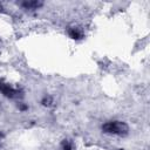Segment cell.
Returning <instances> with one entry per match:
<instances>
[{
  "label": "cell",
  "mask_w": 150,
  "mask_h": 150,
  "mask_svg": "<svg viewBox=\"0 0 150 150\" xmlns=\"http://www.w3.org/2000/svg\"><path fill=\"white\" fill-rule=\"evenodd\" d=\"M68 34L71 39H81L82 38V32L79 28H70L68 30Z\"/></svg>",
  "instance_id": "obj_2"
},
{
  "label": "cell",
  "mask_w": 150,
  "mask_h": 150,
  "mask_svg": "<svg viewBox=\"0 0 150 150\" xmlns=\"http://www.w3.org/2000/svg\"><path fill=\"white\" fill-rule=\"evenodd\" d=\"M61 150H74V144L70 139H63L61 143Z\"/></svg>",
  "instance_id": "obj_3"
},
{
  "label": "cell",
  "mask_w": 150,
  "mask_h": 150,
  "mask_svg": "<svg viewBox=\"0 0 150 150\" xmlns=\"http://www.w3.org/2000/svg\"><path fill=\"white\" fill-rule=\"evenodd\" d=\"M102 130L107 134L110 135H118V136H124L129 131V127L121 121H110L107 122L102 125Z\"/></svg>",
  "instance_id": "obj_1"
},
{
  "label": "cell",
  "mask_w": 150,
  "mask_h": 150,
  "mask_svg": "<svg viewBox=\"0 0 150 150\" xmlns=\"http://www.w3.org/2000/svg\"><path fill=\"white\" fill-rule=\"evenodd\" d=\"M42 4L41 2H38V1H28V2H23L22 6H25L26 8H38L40 7Z\"/></svg>",
  "instance_id": "obj_4"
}]
</instances>
